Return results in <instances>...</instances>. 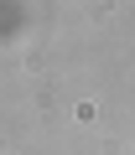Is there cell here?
I'll return each instance as SVG.
<instances>
[]
</instances>
